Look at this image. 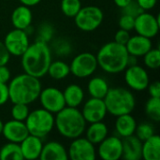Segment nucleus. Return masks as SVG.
<instances>
[{
    "label": "nucleus",
    "mask_w": 160,
    "mask_h": 160,
    "mask_svg": "<svg viewBox=\"0 0 160 160\" xmlns=\"http://www.w3.org/2000/svg\"><path fill=\"white\" fill-rule=\"evenodd\" d=\"M21 57L24 72L39 79L47 74L52 62V51L48 43L36 40L33 44H29Z\"/></svg>",
    "instance_id": "f257e3e1"
},
{
    "label": "nucleus",
    "mask_w": 160,
    "mask_h": 160,
    "mask_svg": "<svg viewBox=\"0 0 160 160\" xmlns=\"http://www.w3.org/2000/svg\"><path fill=\"white\" fill-rule=\"evenodd\" d=\"M8 95L12 103L31 104L35 102L41 92L42 85L38 78L22 73L9 80Z\"/></svg>",
    "instance_id": "f03ea898"
},
{
    "label": "nucleus",
    "mask_w": 160,
    "mask_h": 160,
    "mask_svg": "<svg viewBox=\"0 0 160 160\" xmlns=\"http://www.w3.org/2000/svg\"><path fill=\"white\" fill-rule=\"evenodd\" d=\"M98 66L109 74H117L123 72L128 67V52L125 45L115 41L104 44L98 52Z\"/></svg>",
    "instance_id": "7ed1b4c3"
},
{
    "label": "nucleus",
    "mask_w": 160,
    "mask_h": 160,
    "mask_svg": "<svg viewBox=\"0 0 160 160\" xmlns=\"http://www.w3.org/2000/svg\"><path fill=\"white\" fill-rule=\"evenodd\" d=\"M55 114L54 127L64 138L73 140L85 132L87 123L78 108L66 106Z\"/></svg>",
    "instance_id": "20e7f679"
},
{
    "label": "nucleus",
    "mask_w": 160,
    "mask_h": 160,
    "mask_svg": "<svg viewBox=\"0 0 160 160\" xmlns=\"http://www.w3.org/2000/svg\"><path fill=\"white\" fill-rule=\"evenodd\" d=\"M107 112L117 117L131 113L136 106V99L130 90L123 87L110 88L103 98Z\"/></svg>",
    "instance_id": "39448f33"
},
{
    "label": "nucleus",
    "mask_w": 160,
    "mask_h": 160,
    "mask_svg": "<svg viewBox=\"0 0 160 160\" xmlns=\"http://www.w3.org/2000/svg\"><path fill=\"white\" fill-rule=\"evenodd\" d=\"M24 123L30 135L43 139L54 128V115L43 108L36 109L29 112Z\"/></svg>",
    "instance_id": "423d86ee"
},
{
    "label": "nucleus",
    "mask_w": 160,
    "mask_h": 160,
    "mask_svg": "<svg viewBox=\"0 0 160 160\" xmlns=\"http://www.w3.org/2000/svg\"><path fill=\"white\" fill-rule=\"evenodd\" d=\"M104 19L103 11L97 6H86L81 8L74 16L76 26L84 32H92L98 28Z\"/></svg>",
    "instance_id": "0eeeda50"
},
{
    "label": "nucleus",
    "mask_w": 160,
    "mask_h": 160,
    "mask_svg": "<svg viewBox=\"0 0 160 160\" xmlns=\"http://www.w3.org/2000/svg\"><path fill=\"white\" fill-rule=\"evenodd\" d=\"M98 61L95 54L85 52L76 55L70 65V73L79 79H84L93 75L98 68Z\"/></svg>",
    "instance_id": "6e6552de"
},
{
    "label": "nucleus",
    "mask_w": 160,
    "mask_h": 160,
    "mask_svg": "<svg viewBox=\"0 0 160 160\" xmlns=\"http://www.w3.org/2000/svg\"><path fill=\"white\" fill-rule=\"evenodd\" d=\"M68 158L71 160H95L97 150L95 144L86 138L78 137L73 139L68 150Z\"/></svg>",
    "instance_id": "1a4fd4ad"
},
{
    "label": "nucleus",
    "mask_w": 160,
    "mask_h": 160,
    "mask_svg": "<svg viewBox=\"0 0 160 160\" xmlns=\"http://www.w3.org/2000/svg\"><path fill=\"white\" fill-rule=\"evenodd\" d=\"M3 43L9 54L13 56H21L30 44L28 34L24 30L17 28H14L6 35Z\"/></svg>",
    "instance_id": "9d476101"
},
{
    "label": "nucleus",
    "mask_w": 160,
    "mask_h": 160,
    "mask_svg": "<svg viewBox=\"0 0 160 160\" xmlns=\"http://www.w3.org/2000/svg\"><path fill=\"white\" fill-rule=\"evenodd\" d=\"M159 27V15L155 16L154 14L143 11L135 18L134 30L141 36L153 38L158 34Z\"/></svg>",
    "instance_id": "9b49d317"
},
{
    "label": "nucleus",
    "mask_w": 160,
    "mask_h": 160,
    "mask_svg": "<svg viewBox=\"0 0 160 160\" xmlns=\"http://www.w3.org/2000/svg\"><path fill=\"white\" fill-rule=\"evenodd\" d=\"M38 98L42 108L52 114L57 113L66 107L63 92L55 87H47L45 89H41Z\"/></svg>",
    "instance_id": "f8f14e48"
},
{
    "label": "nucleus",
    "mask_w": 160,
    "mask_h": 160,
    "mask_svg": "<svg viewBox=\"0 0 160 160\" xmlns=\"http://www.w3.org/2000/svg\"><path fill=\"white\" fill-rule=\"evenodd\" d=\"M125 82L127 85L134 91H143L147 89L150 82L148 72L139 65L128 67L125 70Z\"/></svg>",
    "instance_id": "ddd939ff"
},
{
    "label": "nucleus",
    "mask_w": 160,
    "mask_h": 160,
    "mask_svg": "<svg viewBox=\"0 0 160 160\" xmlns=\"http://www.w3.org/2000/svg\"><path fill=\"white\" fill-rule=\"evenodd\" d=\"M97 155L103 160H119L122 158V138L119 136H107L98 143Z\"/></svg>",
    "instance_id": "4468645a"
},
{
    "label": "nucleus",
    "mask_w": 160,
    "mask_h": 160,
    "mask_svg": "<svg viewBox=\"0 0 160 160\" xmlns=\"http://www.w3.org/2000/svg\"><path fill=\"white\" fill-rule=\"evenodd\" d=\"M81 112L85 122L89 124L103 121L108 113L104 100L96 98H89L84 103Z\"/></svg>",
    "instance_id": "2eb2a0df"
},
{
    "label": "nucleus",
    "mask_w": 160,
    "mask_h": 160,
    "mask_svg": "<svg viewBox=\"0 0 160 160\" xmlns=\"http://www.w3.org/2000/svg\"><path fill=\"white\" fill-rule=\"evenodd\" d=\"M2 134L8 142L20 143L29 135V132L24 122L12 119L4 123Z\"/></svg>",
    "instance_id": "dca6fc26"
},
{
    "label": "nucleus",
    "mask_w": 160,
    "mask_h": 160,
    "mask_svg": "<svg viewBox=\"0 0 160 160\" xmlns=\"http://www.w3.org/2000/svg\"><path fill=\"white\" fill-rule=\"evenodd\" d=\"M20 147L23 159L35 160L40 157L43 142L40 138L29 134L22 142H20Z\"/></svg>",
    "instance_id": "f3484780"
},
{
    "label": "nucleus",
    "mask_w": 160,
    "mask_h": 160,
    "mask_svg": "<svg viewBox=\"0 0 160 160\" xmlns=\"http://www.w3.org/2000/svg\"><path fill=\"white\" fill-rule=\"evenodd\" d=\"M126 48L128 54L136 57H142L149 50L153 48V43L151 38L137 34L132 37L130 36L126 44Z\"/></svg>",
    "instance_id": "a211bd4d"
},
{
    "label": "nucleus",
    "mask_w": 160,
    "mask_h": 160,
    "mask_svg": "<svg viewBox=\"0 0 160 160\" xmlns=\"http://www.w3.org/2000/svg\"><path fill=\"white\" fill-rule=\"evenodd\" d=\"M123 155L122 158L126 160H140L142 158V142L134 134L122 139Z\"/></svg>",
    "instance_id": "6ab92c4d"
},
{
    "label": "nucleus",
    "mask_w": 160,
    "mask_h": 160,
    "mask_svg": "<svg viewBox=\"0 0 160 160\" xmlns=\"http://www.w3.org/2000/svg\"><path fill=\"white\" fill-rule=\"evenodd\" d=\"M39 158L41 160H68V151L58 142H48L43 144Z\"/></svg>",
    "instance_id": "aec40b11"
},
{
    "label": "nucleus",
    "mask_w": 160,
    "mask_h": 160,
    "mask_svg": "<svg viewBox=\"0 0 160 160\" xmlns=\"http://www.w3.org/2000/svg\"><path fill=\"white\" fill-rule=\"evenodd\" d=\"M33 20V14L29 7L21 5L17 7L11 14V22L14 28L25 30L31 26Z\"/></svg>",
    "instance_id": "412c9836"
},
{
    "label": "nucleus",
    "mask_w": 160,
    "mask_h": 160,
    "mask_svg": "<svg viewBox=\"0 0 160 160\" xmlns=\"http://www.w3.org/2000/svg\"><path fill=\"white\" fill-rule=\"evenodd\" d=\"M137 122L131 113L119 115L115 121V131L120 138H126L135 133Z\"/></svg>",
    "instance_id": "4be33fe9"
},
{
    "label": "nucleus",
    "mask_w": 160,
    "mask_h": 160,
    "mask_svg": "<svg viewBox=\"0 0 160 160\" xmlns=\"http://www.w3.org/2000/svg\"><path fill=\"white\" fill-rule=\"evenodd\" d=\"M142 158L145 160L160 159V137L154 134L144 142H142Z\"/></svg>",
    "instance_id": "5701e85b"
},
{
    "label": "nucleus",
    "mask_w": 160,
    "mask_h": 160,
    "mask_svg": "<svg viewBox=\"0 0 160 160\" xmlns=\"http://www.w3.org/2000/svg\"><path fill=\"white\" fill-rule=\"evenodd\" d=\"M63 96L66 106L72 108H78L84 99L83 89L76 83L68 84L63 91Z\"/></svg>",
    "instance_id": "b1692460"
},
{
    "label": "nucleus",
    "mask_w": 160,
    "mask_h": 160,
    "mask_svg": "<svg viewBox=\"0 0 160 160\" xmlns=\"http://www.w3.org/2000/svg\"><path fill=\"white\" fill-rule=\"evenodd\" d=\"M86 130V139L93 144H98L109 134V128L102 121L91 123Z\"/></svg>",
    "instance_id": "393cba45"
},
{
    "label": "nucleus",
    "mask_w": 160,
    "mask_h": 160,
    "mask_svg": "<svg viewBox=\"0 0 160 160\" xmlns=\"http://www.w3.org/2000/svg\"><path fill=\"white\" fill-rule=\"evenodd\" d=\"M110 89L108 82L102 77L92 78L87 84V91L91 98L103 99Z\"/></svg>",
    "instance_id": "a878e982"
},
{
    "label": "nucleus",
    "mask_w": 160,
    "mask_h": 160,
    "mask_svg": "<svg viewBox=\"0 0 160 160\" xmlns=\"http://www.w3.org/2000/svg\"><path fill=\"white\" fill-rule=\"evenodd\" d=\"M47 74H49V76L55 81L64 80L70 74L69 65L61 60L52 61L49 66Z\"/></svg>",
    "instance_id": "bb28decb"
},
{
    "label": "nucleus",
    "mask_w": 160,
    "mask_h": 160,
    "mask_svg": "<svg viewBox=\"0 0 160 160\" xmlns=\"http://www.w3.org/2000/svg\"><path fill=\"white\" fill-rule=\"evenodd\" d=\"M20 143L8 142L0 149V160H22Z\"/></svg>",
    "instance_id": "cd10ccee"
},
{
    "label": "nucleus",
    "mask_w": 160,
    "mask_h": 160,
    "mask_svg": "<svg viewBox=\"0 0 160 160\" xmlns=\"http://www.w3.org/2000/svg\"><path fill=\"white\" fill-rule=\"evenodd\" d=\"M144 110L147 117L151 121L158 123L160 121V98L150 97L145 103Z\"/></svg>",
    "instance_id": "c85d7f7f"
},
{
    "label": "nucleus",
    "mask_w": 160,
    "mask_h": 160,
    "mask_svg": "<svg viewBox=\"0 0 160 160\" xmlns=\"http://www.w3.org/2000/svg\"><path fill=\"white\" fill-rule=\"evenodd\" d=\"M54 34V27L52 23L48 22H44L39 24L37 32V40L48 43L50 42Z\"/></svg>",
    "instance_id": "c756f323"
},
{
    "label": "nucleus",
    "mask_w": 160,
    "mask_h": 160,
    "mask_svg": "<svg viewBox=\"0 0 160 160\" xmlns=\"http://www.w3.org/2000/svg\"><path fill=\"white\" fill-rule=\"evenodd\" d=\"M82 8L81 0H62L61 1V10L64 15L69 18H74V16L79 12Z\"/></svg>",
    "instance_id": "7c9ffc66"
},
{
    "label": "nucleus",
    "mask_w": 160,
    "mask_h": 160,
    "mask_svg": "<svg viewBox=\"0 0 160 160\" xmlns=\"http://www.w3.org/2000/svg\"><path fill=\"white\" fill-rule=\"evenodd\" d=\"M142 57H143V62L146 68L150 69H158L160 67L159 49L152 48Z\"/></svg>",
    "instance_id": "2f4dec72"
},
{
    "label": "nucleus",
    "mask_w": 160,
    "mask_h": 160,
    "mask_svg": "<svg viewBox=\"0 0 160 160\" xmlns=\"http://www.w3.org/2000/svg\"><path fill=\"white\" fill-rule=\"evenodd\" d=\"M154 134H155V127L148 122H143L141 123L140 125H137L134 133V135L142 142H144Z\"/></svg>",
    "instance_id": "473e14b6"
},
{
    "label": "nucleus",
    "mask_w": 160,
    "mask_h": 160,
    "mask_svg": "<svg viewBox=\"0 0 160 160\" xmlns=\"http://www.w3.org/2000/svg\"><path fill=\"white\" fill-rule=\"evenodd\" d=\"M29 112H29L28 105L23 104V103H13V106L10 111L12 119L22 121V122L25 121Z\"/></svg>",
    "instance_id": "72a5a7b5"
},
{
    "label": "nucleus",
    "mask_w": 160,
    "mask_h": 160,
    "mask_svg": "<svg viewBox=\"0 0 160 160\" xmlns=\"http://www.w3.org/2000/svg\"><path fill=\"white\" fill-rule=\"evenodd\" d=\"M52 46H53L54 52L58 56H68L72 52L71 44L67 39L64 38H58L54 40Z\"/></svg>",
    "instance_id": "f704fd0d"
},
{
    "label": "nucleus",
    "mask_w": 160,
    "mask_h": 160,
    "mask_svg": "<svg viewBox=\"0 0 160 160\" xmlns=\"http://www.w3.org/2000/svg\"><path fill=\"white\" fill-rule=\"evenodd\" d=\"M118 24H119V27L121 29H124V30H127V31H131L134 29V24H135V18L130 16V15H128V14H122L121 17L119 18V21H118Z\"/></svg>",
    "instance_id": "c9c22d12"
},
{
    "label": "nucleus",
    "mask_w": 160,
    "mask_h": 160,
    "mask_svg": "<svg viewBox=\"0 0 160 160\" xmlns=\"http://www.w3.org/2000/svg\"><path fill=\"white\" fill-rule=\"evenodd\" d=\"M123 9V13L124 14H128L130 15L134 18H136L138 15H140L141 13H142L144 10L139 6V4L137 3V1H131L128 5H127L125 8H122Z\"/></svg>",
    "instance_id": "e433bc0d"
},
{
    "label": "nucleus",
    "mask_w": 160,
    "mask_h": 160,
    "mask_svg": "<svg viewBox=\"0 0 160 160\" xmlns=\"http://www.w3.org/2000/svg\"><path fill=\"white\" fill-rule=\"evenodd\" d=\"M130 38V33L129 31H127V30H124V29H119L116 33H115V36H114V41L119 43V44H122V45H125L127 44V42L128 41Z\"/></svg>",
    "instance_id": "4c0bfd02"
},
{
    "label": "nucleus",
    "mask_w": 160,
    "mask_h": 160,
    "mask_svg": "<svg viewBox=\"0 0 160 160\" xmlns=\"http://www.w3.org/2000/svg\"><path fill=\"white\" fill-rule=\"evenodd\" d=\"M149 96L152 98H160V82L158 81H155L153 82H149L147 86Z\"/></svg>",
    "instance_id": "58836bf2"
},
{
    "label": "nucleus",
    "mask_w": 160,
    "mask_h": 160,
    "mask_svg": "<svg viewBox=\"0 0 160 160\" xmlns=\"http://www.w3.org/2000/svg\"><path fill=\"white\" fill-rule=\"evenodd\" d=\"M9 100L8 83L0 82V106L6 104Z\"/></svg>",
    "instance_id": "ea45409f"
},
{
    "label": "nucleus",
    "mask_w": 160,
    "mask_h": 160,
    "mask_svg": "<svg viewBox=\"0 0 160 160\" xmlns=\"http://www.w3.org/2000/svg\"><path fill=\"white\" fill-rule=\"evenodd\" d=\"M10 59V54L6 49L3 41L0 40V66L7 65Z\"/></svg>",
    "instance_id": "a19ab883"
},
{
    "label": "nucleus",
    "mask_w": 160,
    "mask_h": 160,
    "mask_svg": "<svg viewBox=\"0 0 160 160\" xmlns=\"http://www.w3.org/2000/svg\"><path fill=\"white\" fill-rule=\"evenodd\" d=\"M11 73L9 68L7 67V65L0 66V82L8 83L10 80Z\"/></svg>",
    "instance_id": "79ce46f5"
},
{
    "label": "nucleus",
    "mask_w": 160,
    "mask_h": 160,
    "mask_svg": "<svg viewBox=\"0 0 160 160\" xmlns=\"http://www.w3.org/2000/svg\"><path fill=\"white\" fill-rule=\"evenodd\" d=\"M137 3L144 11H146L154 8L158 3V0H137Z\"/></svg>",
    "instance_id": "37998d69"
},
{
    "label": "nucleus",
    "mask_w": 160,
    "mask_h": 160,
    "mask_svg": "<svg viewBox=\"0 0 160 160\" xmlns=\"http://www.w3.org/2000/svg\"><path fill=\"white\" fill-rule=\"evenodd\" d=\"M19 1L22 3V5H24L27 7H33L40 3L41 0H19Z\"/></svg>",
    "instance_id": "c03bdc74"
},
{
    "label": "nucleus",
    "mask_w": 160,
    "mask_h": 160,
    "mask_svg": "<svg viewBox=\"0 0 160 160\" xmlns=\"http://www.w3.org/2000/svg\"><path fill=\"white\" fill-rule=\"evenodd\" d=\"M135 65H138V57H136L134 55H131V54H128V67H131V66H135Z\"/></svg>",
    "instance_id": "a18cd8bd"
},
{
    "label": "nucleus",
    "mask_w": 160,
    "mask_h": 160,
    "mask_svg": "<svg viewBox=\"0 0 160 160\" xmlns=\"http://www.w3.org/2000/svg\"><path fill=\"white\" fill-rule=\"evenodd\" d=\"M113 1H114L115 5H116L118 8H125L127 5H128L132 0H113Z\"/></svg>",
    "instance_id": "49530a36"
},
{
    "label": "nucleus",
    "mask_w": 160,
    "mask_h": 160,
    "mask_svg": "<svg viewBox=\"0 0 160 160\" xmlns=\"http://www.w3.org/2000/svg\"><path fill=\"white\" fill-rule=\"evenodd\" d=\"M3 127H4V123L2 122V120L0 119V135L2 134V130H3Z\"/></svg>",
    "instance_id": "de8ad7c7"
}]
</instances>
